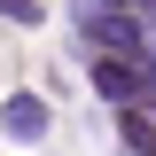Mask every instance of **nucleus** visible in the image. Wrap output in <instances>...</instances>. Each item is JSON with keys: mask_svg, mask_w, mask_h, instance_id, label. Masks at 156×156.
<instances>
[{"mask_svg": "<svg viewBox=\"0 0 156 156\" xmlns=\"http://www.w3.org/2000/svg\"><path fill=\"white\" fill-rule=\"evenodd\" d=\"M78 39H94L101 55H125V62H148L156 55L148 31H140L133 16H117V8H86V16H78Z\"/></svg>", "mask_w": 156, "mask_h": 156, "instance_id": "2", "label": "nucleus"}, {"mask_svg": "<svg viewBox=\"0 0 156 156\" xmlns=\"http://www.w3.org/2000/svg\"><path fill=\"white\" fill-rule=\"evenodd\" d=\"M47 125H55V109H47L39 94H8V101H0V133L23 140V148H39V140H47Z\"/></svg>", "mask_w": 156, "mask_h": 156, "instance_id": "3", "label": "nucleus"}, {"mask_svg": "<svg viewBox=\"0 0 156 156\" xmlns=\"http://www.w3.org/2000/svg\"><path fill=\"white\" fill-rule=\"evenodd\" d=\"M117 140H125V156H156V101H133L125 125H117Z\"/></svg>", "mask_w": 156, "mask_h": 156, "instance_id": "4", "label": "nucleus"}, {"mask_svg": "<svg viewBox=\"0 0 156 156\" xmlns=\"http://www.w3.org/2000/svg\"><path fill=\"white\" fill-rule=\"evenodd\" d=\"M0 16H8V23H39V16H47V0H0Z\"/></svg>", "mask_w": 156, "mask_h": 156, "instance_id": "5", "label": "nucleus"}, {"mask_svg": "<svg viewBox=\"0 0 156 156\" xmlns=\"http://www.w3.org/2000/svg\"><path fill=\"white\" fill-rule=\"evenodd\" d=\"M94 94L133 109V101H156V55L148 62H125V55H94Z\"/></svg>", "mask_w": 156, "mask_h": 156, "instance_id": "1", "label": "nucleus"}]
</instances>
